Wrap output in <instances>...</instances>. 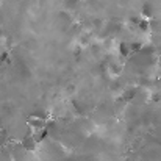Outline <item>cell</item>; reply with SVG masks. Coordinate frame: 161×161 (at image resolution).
I'll list each match as a JSON object with an SVG mask.
<instances>
[{
    "instance_id": "7a4b0ae2",
    "label": "cell",
    "mask_w": 161,
    "mask_h": 161,
    "mask_svg": "<svg viewBox=\"0 0 161 161\" xmlns=\"http://www.w3.org/2000/svg\"><path fill=\"white\" fill-rule=\"evenodd\" d=\"M20 146L24 147V150H27V152H33V150L36 149L38 142L35 141L33 135H28V136H25V138H24V141H22V144H20Z\"/></svg>"
},
{
    "instance_id": "277c9868",
    "label": "cell",
    "mask_w": 161,
    "mask_h": 161,
    "mask_svg": "<svg viewBox=\"0 0 161 161\" xmlns=\"http://www.w3.org/2000/svg\"><path fill=\"white\" fill-rule=\"evenodd\" d=\"M119 53L122 55V56H128V55L131 53L130 44H127V42H120V44H119Z\"/></svg>"
},
{
    "instance_id": "3957f363",
    "label": "cell",
    "mask_w": 161,
    "mask_h": 161,
    "mask_svg": "<svg viewBox=\"0 0 161 161\" xmlns=\"http://www.w3.org/2000/svg\"><path fill=\"white\" fill-rule=\"evenodd\" d=\"M31 135H33L35 141H36L38 144H41V142H42V141H44V139H46V138L49 136V128H47V127H44V128L35 130V131H33Z\"/></svg>"
},
{
    "instance_id": "5b68a950",
    "label": "cell",
    "mask_w": 161,
    "mask_h": 161,
    "mask_svg": "<svg viewBox=\"0 0 161 161\" xmlns=\"http://www.w3.org/2000/svg\"><path fill=\"white\" fill-rule=\"evenodd\" d=\"M130 49H131V52H139L141 50V44L139 42H133V44H130Z\"/></svg>"
},
{
    "instance_id": "6da1fadb",
    "label": "cell",
    "mask_w": 161,
    "mask_h": 161,
    "mask_svg": "<svg viewBox=\"0 0 161 161\" xmlns=\"http://www.w3.org/2000/svg\"><path fill=\"white\" fill-rule=\"evenodd\" d=\"M28 127H30V131L33 133L35 130H39V128L47 127V120H46L44 117H38V116H35V117H30V120H28Z\"/></svg>"
}]
</instances>
